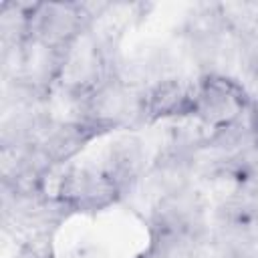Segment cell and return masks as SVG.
Returning <instances> with one entry per match:
<instances>
[{
    "label": "cell",
    "instance_id": "6da1fadb",
    "mask_svg": "<svg viewBox=\"0 0 258 258\" xmlns=\"http://www.w3.org/2000/svg\"><path fill=\"white\" fill-rule=\"evenodd\" d=\"M244 91L226 79H208L198 97L191 99V109L212 125H228L244 109Z\"/></svg>",
    "mask_w": 258,
    "mask_h": 258
},
{
    "label": "cell",
    "instance_id": "7a4b0ae2",
    "mask_svg": "<svg viewBox=\"0 0 258 258\" xmlns=\"http://www.w3.org/2000/svg\"><path fill=\"white\" fill-rule=\"evenodd\" d=\"M254 129H256V133H258V107H256V111H254Z\"/></svg>",
    "mask_w": 258,
    "mask_h": 258
}]
</instances>
